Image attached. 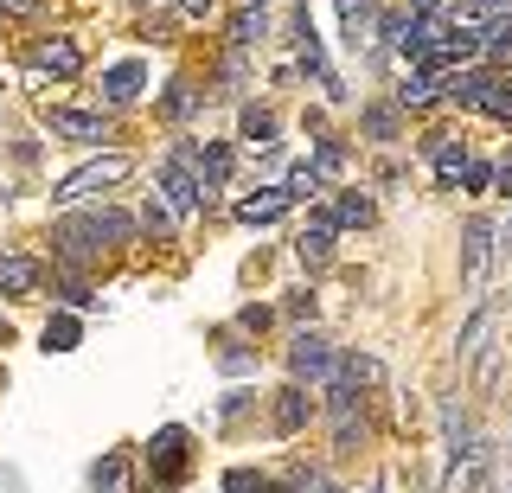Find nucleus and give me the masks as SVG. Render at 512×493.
I'll return each instance as SVG.
<instances>
[{"mask_svg":"<svg viewBox=\"0 0 512 493\" xmlns=\"http://www.w3.org/2000/svg\"><path fill=\"white\" fill-rule=\"evenodd\" d=\"M160 199H167L173 218H192L205 205V180H199V148L192 141H180V148L160 161Z\"/></svg>","mask_w":512,"mask_h":493,"instance_id":"1","label":"nucleus"},{"mask_svg":"<svg viewBox=\"0 0 512 493\" xmlns=\"http://www.w3.org/2000/svg\"><path fill=\"white\" fill-rule=\"evenodd\" d=\"M128 180V154H103V161H84L77 173H64L58 180V205H84V199H96V193H109V186H122Z\"/></svg>","mask_w":512,"mask_h":493,"instance_id":"2","label":"nucleus"},{"mask_svg":"<svg viewBox=\"0 0 512 493\" xmlns=\"http://www.w3.org/2000/svg\"><path fill=\"white\" fill-rule=\"evenodd\" d=\"M288 378H295V385H333V378H340V353H333L320 333H295V346H288Z\"/></svg>","mask_w":512,"mask_h":493,"instance_id":"3","label":"nucleus"},{"mask_svg":"<svg viewBox=\"0 0 512 493\" xmlns=\"http://www.w3.org/2000/svg\"><path fill=\"white\" fill-rule=\"evenodd\" d=\"M52 250H58V263H71V269H84L90 257H103V237H96V218H64V225L52 231Z\"/></svg>","mask_w":512,"mask_h":493,"instance_id":"4","label":"nucleus"},{"mask_svg":"<svg viewBox=\"0 0 512 493\" xmlns=\"http://www.w3.org/2000/svg\"><path fill=\"white\" fill-rule=\"evenodd\" d=\"M148 461H154V481H167V487H173V481L186 474V429H173V423H167V429H160V436L148 442Z\"/></svg>","mask_w":512,"mask_h":493,"instance_id":"5","label":"nucleus"},{"mask_svg":"<svg viewBox=\"0 0 512 493\" xmlns=\"http://www.w3.org/2000/svg\"><path fill=\"white\" fill-rule=\"evenodd\" d=\"M423 154L436 161V180H442V186H461V180H468V167H474V161H468V148H461L455 135H429V141H423Z\"/></svg>","mask_w":512,"mask_h":493,"instance_id":"6","label":"nucleus"},{"mask_svg":"<svg viewBox=\"0 0 512 493\" xmlns=\"http://www.w3.org/2000/svg\"><path fill=\"white\" fill-rule=\"evenodd\" d=\"M487 257H493V218H468V231H461V276L480 282Z\"/></svg>","mask_w":512,"mask_h":493,"instance_id":"7","label":"nucleus"},{"mask_svg":"<svg viewBox=\"0 0 512 493\" xmlns=\"http://www.w3.org/2000/svg\"><path fill=\"white\" fill-rule=\"evenodd\" d=\"M141 90H148V65H141V58H116V65L103 71V97L109 103H135Z\"/></svg>","mask_w":512,"mask_h":493,"instance_id":"8","label":"nucleus"},{"mask_svg":"<svg viewBox=\"0 0 512 493\" xmlns=\"http://www.w3.org/2000/svg\"><path fill=\"white\" fill-rule=\"evenodd\" d=\"M32 71L77 77V71H84V52H77V39H39V45H32Z\"/></svg>","mask_w":512,"mask_h":493,"instance_id":"9","label":"nucleus"},{"mask_svg":"<svg viewBox=\"0 0 512 493\" xmlns=\"http://www.w3.org/2000/svg\"><path fill=\"white\" fill-rule=\"evenodd\" d=\"M333 231H340V225H333V212H314V218H308V231L295 237V257L308 263V269H320V263L333 257Z\"/></svg>","mask_w":512,"mask_h":493,"instance_id":"10","label":"nucleus"},{"mask_svg":"<svg viewBox=\"0 0 512 493\" xmlns=\"http://www.w3.org/2000/svg\"><path fill=\"white\" fill-rule=\"evenodd\" d=\"M340 13H346V39H352V52H359V45H378V39H384V20H378L372 0H340Z\"/></svg>","mask_w":512,"mask_h":493,"instance_id":"11","label":"nucleus"},{"mask_svg":"<svg viewBox=\"0 0 512 493\" xmlns=\"http://www.w3.org/2000/svg\"><path fill=\"white\" fill-rule=\"evenodd\" d=\"M288 205H295V199H288V186H263V193L237 199V218H244V225H276Z\"/></svg>","mask_w":512,"mask_h":493,"instance_id":"12","label":"nucleus"},{"mask_svg":"<svg viewBox=\"0 0 512 493\" xmlns=\"http://www.w3.org/2000/svg\"><path fill=\"white\" fill-rule=\"evenodd\" d=\"M45 122H52V135H64V141H103L109 135V122L84 116V109H45Z\"/></svg>","mask_w":512,"mask_h":493,"instance_id":"13","label":"nucleus"},{"mask_svg":"<svg viewBox=\"0 0 512 493\" xmlns=\"http://www.w3.org/2000/svg\"><path fill=\"white\" fill-rule=\"evenodd\" d=\"M480 116L493 122H512V71H480Z\"/></svg>","mask_w":512,"mask_h":493,"instance_id":"14","label":"nucleus"},{"mask_svg":"<svg viewBox=\"0 0 512 493\" xmlns=\"http://www.w3.org/2000/svg\"><path fill=\"white\" fill-rule=\"evenodd\" d=\"M39 289V263L32 257H0V295H32Z\"/></svg>","mask_w":512,"mask_h":493,"instance_id":"15","label":"nucleus"},{"mask_svg":"<svg viewBox=\"0 0 512 493\" xmlns=\"http://www.w3.org/2000/svg\"><path fill=\"white\" fill-rule=\"evenodd\" d=\"M314 417V404H308V391H301V385H288L282 397H276V429H282V436H295V429L301 423H308Z\"/></svg>","mask_w":512,"mask_h":493,"instance_id":"16","label":"nucleus"},{"mask_svg":"<svg viewBox=\"0 0 512 493\" xmlns=\"http://www.w3.org/2000/svg\"><path fill=\"white\" fill-rule=\"evenodd\" d=\"M199 180H205V193L231 180V148L224 141H199Z\"/></svg>","mask_w":512,"mask_h":493,"instance_id":"17","label":"nucleus"},{"mask_svg":"<svg viewBox=\"0 0 512 493\" xmlns=\"http://www.w3.org/2000/svg\"><path fill=\"white\" fill-rule=\"evenodd\" d=\"M199 103H205V90L192 84V77H173V90H167V97H160V109H167L173 122H186V116H192V109H199Z\"/></svg>","mask_w":512,"mask_h":493,"instance_id":"18","label":"nucleus"},{"mask_svg":"<svg viewBox=\"0 0 512 493\" xmlns=\"http://www.w3.org/2000/svg\"><path fill=\"white\" fill-rule=\"evenodd\" d=\"M263 33H269L263 7H244V13L231 20V52H250V45H263Z\"/></svg>","mask_w":512,"mask_h":493,"instance_id":"19","label":"nucleus"},{"mask_svg":"<svg viewBox=\"0 0 512 493\" xmlns=\"http://www.w3.org/2000/svg\"><path fill=\"white\" fill-rule=\"evenodd\" d=\"M244 148H276V116L269 109H244Z\"/></svg>","mask_w":512,"mask_h":493,"instance_id":"20","label":"nucleus"},{"mask_svg":"<svg viewBox=\"0 0 512 493\" xmlns=\"http://www.w3.org/2000/svg\"><path fill=\"white\" fill-rule=\"evenodd\" d=\"M480 52H487V58H512V7L487 26V33H480Z\"/></svg>","mask_w":512,"mask_h":493,"instance_id":"21","label":"nucleus"},{"mask_svg":"<svg viewBox=\"0 0 512 493\" xmlns=\"http://www.w3.org/2000/svg\"><path fill=\"white\" fill-rule=\"evenodd\" d=\"M90 218L103 244H135V218H122V212H90Z\"/></svg>","mask_w":512,"mask_h":493,"instance_id":"22","label":"nucleus"},{"mask_svg":"<svg viewBox=\"0 0 512 493\" xmlns=\"http://www.w3.org/2000/svg\"><path fill=\"white\" fill-rule=\"evenodd\" d=\"M77 333H84V327H77L71 314H52V321H45V353H71Z\"/></svg>","mask_w":512,"mask_h":493,"instance_id":"23","label":"nucleus"},{"mask_svg":"<svg viewBox=\"0 0 512 493\" xmlns=\"http://www.w3.org/2000/svg\"><path fill=\"white\" fill-rule=\"evenodd\" d=\"M96 493H128V461L122 455H103V461H96Z\"/></svg>","mask_w":512,"mask_h":493,"instance_id":"24","label":"nucleus"},{"mask_svg":"<svg viewBox=\"0 0 512 493\" xmlns=\"http://www.w3.org/2000/svg\"><path fill=\"white\" fill-rule=\"evenodd\" d=\"M487 333H493V308H480L474 321L461 327V340H455V346H461V359H468V353H480V346H487Z\"/></svg>","mask_w":512,"mask_h":493,"instance_id":"25","label":"nucleus"},{"mask_svg":"<svg viewBox=\"0 0 512 493\" xmlns=\"http://www.w3.org/2000/svg\"><path fill=\"white\" fill-rule=\"evenodd\" d=\"M359 122H365V135H372V141H391V135H397V109H391V103H372Z\"/></svg>","mask_w":512,"mask_h":493,"instance_id":"26","label":"nucleus"},{"mask_svg":"<svg viewBox=\"0 0 512 493\" xmlns=\"http://www.w3.org/2000/svg\"><path fill=\"white\" fill-rule=\"evenodd\" d=\"M333 225H372V199H365V193H346L340 205H333Z\"/></svg>","mask_w":512,"mask_h":493,"instance_id":"27","label":"nucleus"},{"mask_svg":"<svg viewBox=\"0 0 512 493\" xmlns=\"http://www.w3.org/2000/svg\"><path fill=\"white\" fill-rule=\"evenodd\" d=\"M320 180H327V173H320L314 161H301L295 173H288V199H314V193H320Z\"/></svg>","mask_w":512,"mask_h":493,"instance_id":"28","label":"nucleus"},{"mask_svg":"<svg viewBox=\"0 0 512 493\" xmlns=\"http://www.w3.org/2000/svg\"><path fill=\"white\" fill-rule=\"evenodd\" d=\"M141 225H148L154 237H173V212H167V199H160V193L141 205Z\"/></svg>","mask_w":512,"mask_h":493,"instance_id":"29","label":"nucleus"},{"mask_svg":"<svg viewBox=\"0 0 512 493\" xmlns=\"http://www.w3.org/2000/svg\"><path fill=\"white\" fill-rule=\"evenodd\" d=\"M340 378H346V385H372V378H378V359L352 353V359H340Z\"/></svg>","mask_w":512,"mask_h":493,"instance_id":"30","label":"nucleus"},{"mask_svg":"<svg viewBox=\"0 0 512 493\" xmlns=\"http://www.w3.org/2000/svg\"><path fill=\"white\" fill-rule=\"evenodd\" d=\"M320 173H340L346 167V148H340V141H320V161H314Z\"/></svg>","mask_w":512,"mask_h":493,"instance_id":"31","label":"nucleus"},{"mask_svg":"<svg viewBox=\"0 0 512 493\" xmlns=\"http://www.w3.org/2000/svg\"><path fill=\"white\" fill-rule=\"evenodd\" d=\"M224 493H263V481H256V474H244V468H237V474H224Z\"/></svg>","mask_w":512,"mask_h":493,"instance_id":"32","label":"nucleus"},{"mask_svg":"<svg viewBox=\"0 0 512 493\" xmlns=\"http://www.w3.org/2000/svg\"><path fill=\"white\" fill-rule=\"evenodd\" d=\"M39 7V0H0V13H13V20H20V13H32Z\"/></svg>","mask_w":512,"mask_h":493,"instance_id":"33","label":"nucleus"},{"mask_svg":"<svg viewBox=\"0 0 512 493\" xmlns=\"http://www.w3.org/2000/svg\"><path fill=\"white\" fill-rule=\"evenodd\" d=\"M448 0H410V13H442Z\"/></svg>","mask_w":512,"mask_h":493,"instance_id":"34","label":"nucleus"},{"mask_svg":"<svg viewBox=\"0 0 512 493\" xmlns=\"http://www.w3.org/2000/svg\"><path fill=\"white\" fill-rule=\"evenodd\" d=\"M205 7H212V0H180V13H192V20H199Z\"/></svg>","mask_w":512,"mask_h":493,"instance_id":"35","label":"nucleus"},{"mask_svg":"<svg viewBox=\"0 0 512 493\" xmlns=\"http://www.w3.org/2000/svg\"><path fill=\"white\" fill-rule=\"evenodd\" d=\"M308 493H346V487H333V481H308Z\"/></svg>","mask_w":512,"mask_h":493,"instance_id":"36","label":"nucleus"},{"mask_svg":"<svg viewBox=\"0 0 512 493\" xmlns=\"http://www.w3.org/2000/svg\"><path fill=\"white\" fill-rule=\"evenodd\" d=\"M500 193H512V161H506V167H500Z\"/></svg>","mask_w":512,"mask_h":493,"instance_id":"37","label":"nucleus"},{"mask_svg":"<svg viewBox=\"0 0 512 493\" xmlns=\"http://www.w3.org/2000/svg\"><path fill=\"white\" fill-rule=\"evenodd\" d=\"M13 340V327H7V314H0V346H7Z\"/></svg>","mask_w":512,"mask_h":493,"instance_id":"38","label":"nucleus"},{"mask_svg":"<svg viewBox=\"0 0 512 493\" xmlns=\"http://www.w3.org/2000/svg\"><path fill=\"white\" fill-rule=\"evenodd\" d=\"M244 7H263V0H244Z\"/></svg>","mask_w":512,"mask_h":493,"instance_id":"39","label":"nucleus"},{"mask_svg":"<svg viewBox=\"0 0 512 493\" xmlns=\"http://www.w3.org/2000/svg\"><path fill=\"white\" fill-rule=\"evenodd\" d=\"M506 493H512V487H506Z\"/></svg>","mask_w":512,"mask_h":493,"instance_id":"40","label":"nucleus"}]
</instances>
